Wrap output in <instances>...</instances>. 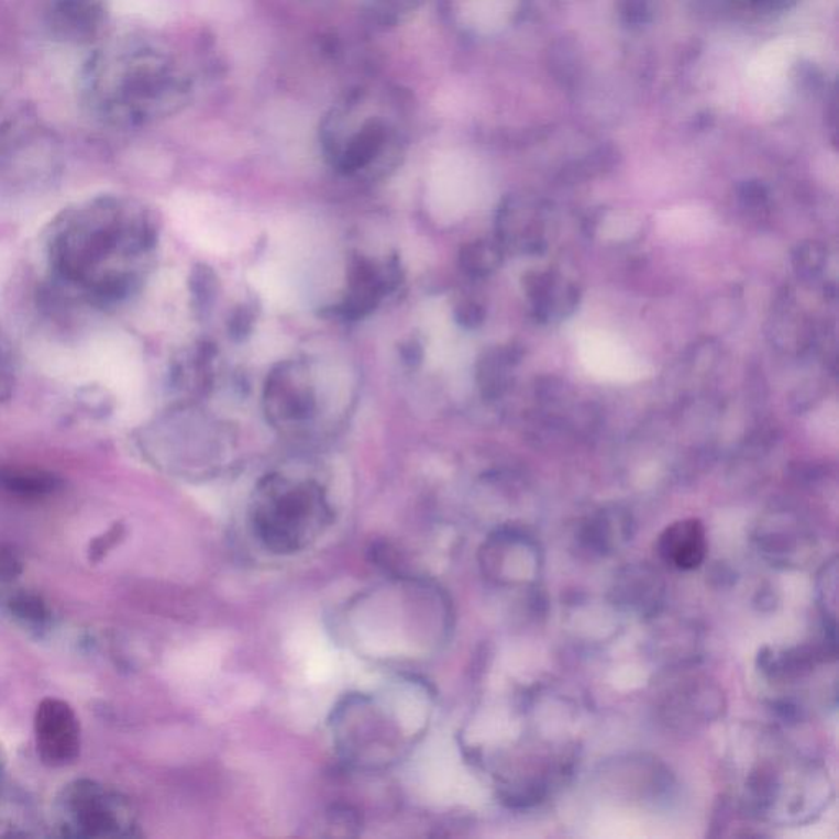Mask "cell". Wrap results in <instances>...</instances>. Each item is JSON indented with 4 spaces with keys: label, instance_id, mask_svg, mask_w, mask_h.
I'll return each mask as SVG.
<instances>
[{
    "label": "cell",
    "instance_id": "1",
    "mask_svg": "<svg viewBox=\"0 0 839 839\" xmlns=\"http://www.w3.org/2000/svg\"><path fill=\"white\" fill-rule=\"evenodd\" d=\"M252 517L254 534L267 550L292 554L322 537L332 510L317 484L271 477L257 489Z\"/></svg>",
    "mask_w": 839,
    "mask_h": 839
},
{
    "label": "cell",
    "instance_id": "2",
    "mask_svg": "<svg viewBox=\"0 0 839 839\" xmlns=\"http://www.w3.org/2000/svg\"><path fill=\"white\" fill-rule=\"evenodd\" d=\"M824 775L810 762L777 755L771 762L755 765L748 779V804L759 815L801 817L817 810L807 801L812 787H825Z\"/></svg>",
    "mask_w": 839,
    "mask_h": 839
},
{
    "label": "cell",
    "instance_id": "3",
    "mask_svg": "<svg viewBox=\"0 0 839 839\" xmlns=\"http://www.w3.org/2000/svg\"><path fill=\"white\" fill-rule=\"evenodd\" d=\"M63 804L76 837H120L132 828L129 807L92 782H76L66 791Z\"/></svg>",
    "mask_w": 839,
    "mask_h": 839
},
{
    "label": "cell",
    "instance_id": "4",
    "mask_svg": "<svg viewBox=\"0 0 839 839\" xmlns=\"http://www.w3.org/2000/svg\"><path fill=\"white\" fill-rule=\"evenodd\" d=\"M36 748L52 768L73 764L81 751V728L71 705L59 698H45L36 708Z\"/></svg>",
    "mask_w": 839,
    "mask_h": 839
},
{
    "label": "cell",
    "instance_id": "5",
    "mask_svg": "<svg viewBox=\"0 0 839 839\" xmlns=\"http://www.w3.org/2000/svg\"><path fill=\"white\" fill-rule=\"evenodd\" d=\"M720 710V692L708 681L682 677L664 692L663 711L671 724L698 725L717 717Z\"/></svg>",
    "mask_w": 839,
    "mask_h": 839
},
{
    "label": "cell",
    "instance_id": "6",
    "mask_svg": "<svg viewBox=\"0 0 839 839\" xmlns=\"http://www.w3.org/2000/svg\"><path fill=\"white\" fill-rule=\"evenodd\" d=\"M707 531L697 518L675 521L658 540L661 560L678 571H694L700 567L707 556Z\"/></svg>",
    "mask_w": 839,
    "mask_h": 839
},
{
    "label": "cell",
    "instance_id": "7",
    "mask_svg": "<svg viewBox=\"0 0 839 839\" xmlns=\"http://www.w3.org/2000/svg\"><path fill=\"white\" fill-rule=\"evenodd\" d=\"M528 294L538 316L547 317L573 310L577 302V290L564 286L563 280L553 273L531 274L527 280Z\"/></svg>",
    "mask_w": 839,
    "mask_h": 839
},
{
    "label": "cell",
    "instance_id": "8",
    "mask_svg": "<svg viewBox=\"0 0 839 839\" xmlns=\"http://www.w3.org/2000/svg\"><path fill=\"white\" fill-rule=\"evenodd\" d=\"M0 487L15 496L38 499L55 494L62 487V479L48 471L33 467H3L0 470Z\"/></svg>",
    "mask_w": 839,
    "mask_h": 839
},
{
    "label": "cell",
    "instance_id": "9",
    "mask_svg": "<svg viewBox=\"0 0 839 839\" xmlns=\"http://www.w3.org/2000/svg\"><path fill=\"white\" fill-rule=\"evenodd\" d=\"M514 363L515 356L510 350H497L487 354L479 371L481 387L486 396L496 397L504 393Z\"/></svg>",
    "mask_w": 839,
    "mask_h": 839
},
{
    "label": "cell",
    "instance_id": "10",
    "mask_svg": "<svg viewBox=\"0 0 839 839\" xmlns=\"http://www.w3.org/2000/svg\"><path fill=\"white\" fill-rule=\"evenodd\" d=\"M503 253L499 246L489 242H476L467 246L463 253V266L474 276H486L499 267Z\"/></svg>",
    "mask_w": 839,
    "mask_h": 839
},
{
    "label": "cell",
    "instance_id": "11",
    "mask_svg": "<svg viewBox=\"0 0 839 839\" xmlns=\"http://www.w3.org/2000/svg\"><path fill=\"white\" fill-rule=\"evenodd\" d=\"M824 264L825 250L818 243H807V245L801 246L795 254V267H797L798 276L804 277V279L817 277L821 273Z\"/></svg>",
    "mask_w": 839,
    "mask_h": 839
},
{
    "label": "cell",
    "instance_id": "12",
    "mask_svg": "<svg viewBox=\"0 0 839 839\" xmlns=\"http://www.w3.org/2000/svg\"><path fill=\"white\" fill-rule=\"evenodd\" d=\"M10 610L16 617L22 618V620L33 621V623H40V621L48 617V610H46V605L43 604L42 598L33 594H26V592L16 594L10 600Z\"/></svg>",
    "mask_w": 839,
    "mask_h": 839
},
{
    "label": "cell",
    "instance_id": "13",
    "mask_svg": "<svg viewBox=\"0 0 839 839\" xmlns=\"http://www.w3.org/2000/svg\"><path fill=\"white\" fill-rule=\"evenodd\" d=\"M837 564L830 563L825 566L824 574L820 576V595L821 601H824L825 615L827 620H831V623L837 625Z\"/></svg>",
    "mask_w": 839,
    "mask_h": 839
},
{
    "label": "cell",
    "instance_id": "14",
    "mask_svg": "<svg viewBox=\"0 0 839 839\" xmlns=\"http://www.w3.org/2000/svg\"><path fill=\"white\" fill-rule=\"evenodd\" d=\"M23 564L13 548L0 544V579L12 581L22 573Z\"/></svg>",
    "mask_w": 839,
    "mask_h": 839
},
{
    "label": "cell",
    "instance_id": "15",
    "mask_svg": "<svg viewBox=\"0 0 839 839\" xmlns=\"http://www.w3.org/2000/svg\"><path fill=\"white\" fill-rule=\"evenodd\" d=\"M122 537V525H115L110 528L103 537L97 538L92 544H90V560L99 561L112 550L113 544Z\"/></svg>",
    "mask_w": 839,
    "mask_h": 839
},
{
    "label": "cell",
    "instance_id": "16",
    "mask_svg": "<svg viewBox=\"0 0 839 839\" xmlns=\"http://www.w3.org/2000/svg\"><path fill=\"white\" fill-rule=\"evenodd\" d=\"M159 0H110L119 12L150 15L158 10Z\"/></svg>",
    "mask_w": 839,
    "mask_h": 839
},
{
    "label": "cell",
    "instance_id": "17",
    "mask_svg": "<svg viewBox=\"0 0 839 839\" xmlns=\"http://www.w3.org/2000/svg\"><path fill=\"white\" fill-rule=\"evenodd\" d=\"M484 312L481 307L474 306V303H467L460 310L461 323L467 327L479 325L483 322Z\"/></svg>",
    "mask_w": 839,
    "mask_h": 839
},
{
    "label": "cell",
    "instance_id": "18",
    "mask_svg": "<svg viewBox=\"0 0 839 839\" xmlns=\"http://www.w3.org/2000/svg\"><path fill=\"white\" fill-rule=\"evenodd\" d=\"M13 393V379L3 364H0V404L10 399Z\"/></svg>",
    "mask_w": 839,
    "mask_h": 839
},
{
    "label": "cell",
    "instance_id": "19",
    "mask_svg": "<svg viewBox=\"0 0 839 839\" xmlns=\"http://www.w3.org/2000/svg\"><path fill=\"white\" fill-rule=\"evenodd\" d=\"M9 357H10L9 341H7L5 336H3L2 332H0V364H3V366H5L7 361H9Z\"/></svg>",
    "mask_w": 839,
    "mask_h": 839
},
{
    "label": "cell",
    "instance_id": "20",
    "mask_svg": "<svg viewBox=\"0 0 839 839\" xmlns=\"http://www.w3.org/2000/svg\"><path fill=\"white\" fill-rule=\"evenodd\" d=\"M630 587L640 588V586H630ZM654 587H658V581H656V583H654V581H647V577H644L643 588H654ZM630 595H633V597H637V595H638V598H641V592L640 590H631Z\"/></svg>",
    "mask_w": 839,
    "mask_h": 839
},
{
    "label": "cell",
    "instance_id": "21",
    "mask_svg": "<svg viewBox=\"0 0 839 839\" xmlns=\"http://www.w3.org/2000/svg\"><path fill=\"white\" fill-rule=\"evenodd\" d=\"M2 772H3V759H2V753H0V777H2Z\"/></svg>",
    "mask_w": 839,
    "mask_h": 839
}]
</instances>
